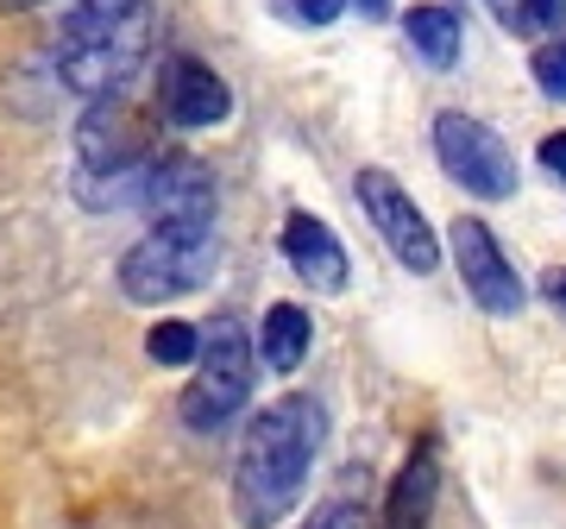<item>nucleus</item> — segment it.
<instances>
[{
    "label": "nucleus",
    "mask_w": 566,
    "mask_h": 529,
    "mask_svg": "<svg viewBox=\"0 0 566 529\" xmlns=\"http://www.w3.org/2000/svg\"><path fill=\"white\" fill-rule=\"evenodd\" d=\"M327 442V404L308 391H283L245 423L233 454V523L277 529L303 505V486Z\"/></svg>",
    "instance_id": "1"
},
{
    "label": "nucleus",
    "mask_w": 566,
    "mask_h": 529,
    "mask_svg": "<svg viewBox=\"0 0 566 529\" xmlns=\"http://www.w3.org/2000/svg\"><path fill=\"white\" fill-rule=\"evenodd\" d=\"M151 121L126 89H107L88 102L76 126V203L82 208H139L151 177Z\"/></svg>",
    "instance_id": "2"
},
{
    "label": "nucleus",
    "mask_w": 566,
    "mask_h": 529,
    "mask_svg": "<svg viewBox=\"0 0 566 529\" xmlns=\"http://www.w3.org/2000/svg\"><path fill=\"white\" fill-rule=\"evenodd\" d=\"M151 0L145 7H120V13H57V82L82 102H95L107 89H126L139 76V63L151 58Z\"/></svg>",
    "instance_id": "3"
},
{
    "label": "nucleus",
    "mask_w": 566,
    "mask_h": 529,
    "mask_svg": "<svg viewBox=\"0 0 566 529\" xmlns=\"http://www.w3.org/2000/svg\"><path fill=\"white\" fill-rule=\"evenodd\" d=\"M221 271V234L214 221H151L145 240L120 252V290L126 303H182Z\"/></svg>",
    "instance_id": "4"
},
{
    "label": "nucleus",
    "mask_w": 566,
    "mask_h": 529,
    "mask_svg": "<svg viewBox=\"0 0 566 529\" xmlns=\"http://www.w3.org/2000/svg\"><path fill=\"white\" fill-rule=\"evenodd\" d=\"M252 372H259V353H252V328L240 315H214L202 328V346H196V378L182 391V428L196 435H221L245 404H252Z\"/></svg>",
    "instance_id": "5"
},
{
    "label": "nucleus",
    "mask_w": 566,
    "mask_h": 529,
    "mask_svg": "<svg viewBox=\"0 0 566 529\" xmlns=\"http://www.w3.org/2000/svg\"><path fill=\"white\" fill-rule=\"evenodd\" d=\"M434 158L465 196L479 203H510L523 189V170H516V152L497 139V126H485L465 107H441L434 114Z\"/></svg>",
    "instance_id": "6"
},
{
    "label": "nucleus",
    "mask_w": 566,
    "mask_h": 529,
    "mask_svg": "<svg viewBox=\"0 0 566 529\" xmlns=\"http://www.w3.org/2000/svg\"><path fill=\"white\" fill-rule=\"evenodd\" d=\"M353 196H359L365 221L378 227V240L390 246V259L403 264V271L428 278V271L441 264V240H434V227H428V215L416 208V196H409V189L390 177V170L365 164L359 177H353Z\"/></svg>",
    "instance_id": "7"
},
{
    "label": "nucleus",
    "mask_w": 566,
    "mask_h": 529,
    "mask_svg": "<svg viewBox=\"0 0 566 529\" xmlns=\"http://www.w3.org/2000/svg\"><path fill=\"white\" fill-rule=\"evenodd\" d=\"M447 240H453V264H460V284L465 297L485 309V315H523L528 290L516 278V264L504 259V246L491 234L479 215H460V221L447 227Z\"/></svg>",
    "instance_id": "8"
},
{
    "label": "nucleus",
    "mask_w": 566,
    "mask_h": 529,
    "mask_svg": "<svg viewBox=\"0 0 566 529\" xmlns=\"http://www.w3.org/2000/svg\"><path fill=\"white\" fill-rule=\"evenodd\" d=\"M158 114L182 133H208L233 114V89L214 63L202 58H170L158 70Z\"/></svg>",
    "instance_id": "9"
},
{
    "label": "nucleus",
    "mask_w": 566,
    "mask_h": 529,
    "mask_svg": "<svg viewBox=\"0 0 566 529\" xmlns=\"http://www.w3.org/2000/svg\"><path fill=\"white\" fill-rule=\"evenodd\" d=\"M139 208L151 221H214V170L202 158H151Z\"/></svg>",
    "instance_id": "10"
},
{
    "label": "nucleus",
    "mask_w": 566,
    "mask_h": 529,
    "mask_svg": "<svg viewBox=\"0 0 566 529\" xmlns=\"http://www.w3.org/2000/svg\"><path fill=\"white\" fill-rule=\"evenodd\" d=\"M283 259H290V271H296L308 290H322V297H340L346 278H353L346 246L334 240V227H327L322 215H308V208H290V221H283Z\"/></svg>",
    "instance_id": "11"
},
{
    "label": "nucleus",
    "mask_w": 566,
    "mask_h": 529,
    "mask_svg": "<svg viewBox=\"0 0 566 529\" xmlns=\"http://www.w3.org/2000/svg\"><path fill=\"white\" fill-rule=\"evenodd\" d=\"M434 491H441V454L434 442L403 460V473L390 479V498H385V529H422L428 510H434Z\"/></svg>",
    "instance_id": "12"
},
{
    "label": "nucleus",
    "mask_w": 566,
    "mask_h": 529,
    "mask_svg": "<svg viewBox=\"0 0 566 529\" xmlns=\"http://www.w3.org/2000/svg\"><path fill=\"white\" fill-rule=\"evenodd\" d=\"M308 341H315V328H308V309L271 303V309H264V322H259V334H252V353L264 360V372L290 378V372L308 360Z\"/></svg>",
    "instance_id": "13"
},
{
    "label": "nucleus",
    "mask_w": 566,
    "mask_h": 529,
    "mask_svg": "<svg viewBox=\"0 0 566 529\" xmlns=\"http://www.w3.org/2000/svg\"><path fill=\"white\" fill-rule=\"evenodd\" d=\"M403 39H409V51H416L428 70H453L460 51H465L460 13H453V7H434V0H422V7H409L403 13Z\"/></svg>",
    "instance_id": "14"
},
{
    "label": "nucleus",
    "mask_w": 566,
    "mask_h": 529,
    "mask_svg": "<svg viewBox=\"0 0 566 529\" xmlns=\"http://www.w3.org/2000/svg\"><path fill=\"white\" fill-rule=\"evenodd\" d=\"M485 7L510 39H542V32H554L566 20V0H485Z\"/></svg>",
    "instance_id": "15"
},
{
    "label": "nucleus",
    "mask_w": 566,
    "mask_h": 529,
    "mask_svg": "<svg viewBox=\"0 0 566 529\" xmlns=\"http://www.w3.org/2000/svg\"><path fill=\"white\" fill-rule=\"evenodd\" d=\"M196 346H202V328H189V322H158L145 334V353H151L158 366H189Z\"/></svg>",
    "instance_id": "16"
},
{
    "label": "nucleus",
    "mask_w": 566,
    "mask_h": 529,
    "mask_svg": "<svg viewBox=\"0 0 566 529\" xmlns=\"http://www.w3.org/2000/svg\"><path fill=\"white\" fill-rule=\"evenodd\" d=\"M535 89H542L547 102H566V39H554V44H542L535 51Z\"/></svg>",
    "instance_id": "17"
},
{
    "label": "nucleus",
    "mask_w": 566,
    "mask_h": 529,
    "mask_svg": "<svg viewBox=\"0 0 566 529\" xmlns=\"http://www.w3.org/2000/svg\"><path fill=\"white\" fill-rule=\"evenodd\" d=\"M303 529H365V510L353 505V498H334V505H322Z\"/></svg>",
    "instance_id": "18"
},
{
    "label": "nucleus",
    "mask_w": 566,
    "mask_h": 529,
    "mask_svg": "<svg viewBox=\"0 0 566 529\" xmlns=\"http://www.w3.org/2000/svg\"><path fill=\"white\" fill-rule=\"evenodd\" d=\"M290 13L303 25H334L346 13V0H290Z\"/></svg>",
    "instance_id": "19"
},
{
    "label": "nucleus",
    "mask_w": 566,
    "mask_h": 529,
    "mask_svg": "<svg viewBox=\"0 0 566 529\" xmlns=\"http://www.w3.org/2000/svg\"><path fill=\"white\" fill-rule=\"evenodd\" d=\"M535 158H542V170L554 177V184H566V133H547Z\"/></svg>",
    "instance_id": "20"
},
{
    "label": "nucleus",
    "mask_w": 566,
    "mask_h": 529,
    "mask_svg": "<svg viewBox=\"0 0 566 529\" xmlns=\"http://www.w3.org/2000/svg\"><path fill=\"white\" fill-rule=\"evenodd\" d=\"M57 13H120V7H145V0H51Z\"/></svg>",
    "instance_id": "21"
},
{
    "label": "nucleus",
    "mask_w": 566,
    "mask_h": 529,
    "mask_svg": "<svg viewBox=\"0 0 566 529\" xmlns=\"http://www.w3.org/2000/svg\"><path fill=\"white\" fill-rule=\"evenodd\" d=\"M346 7H359L365 20H385V13H390V0H346Z\"/></svg>",
    "instance_id": "22"
},
{
    "label": "nucleus",
    "mask_w": 566,
    "mask_h": 529,
    "mask_svg": "<svg viewBox=\"0 0 566 529\" xmlns=\"http://www.w3.org/2000/svg\"><path fill=\"white\" fill-rule=\"evenodd\" d=\"M547 297L566 309V264H560V271H547Z\"/></svg>",
    "instance_id": "23"
}]
</instances>
